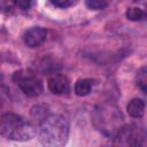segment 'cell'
Instances as JSON below:
<instances>
[{
    "instance_id": "1",
    "label": "cell",
    "mask_w": 147,
    "mask_h": 147,
    "mask_svg": "<svg viewBox=\"0 0 147 147\" xmlns=\"http://www.w3.org/2000/svg\"><path fill=\"white\" fill-rule=\"evenodd\" d=\"M69 121L62 114L49 113L37 126L38 139L45 146H64L69 139Z\"/></svg>"
},
{
    "instance_id": "2",
    "label": "cell",
    "mask_w": 147,
    "mask_h": 147,
    "mask_svg": "<svg viewBox=\"0 0 147 147\" xmlns=\"http://www.w3.org/2000/svg\"><path fill=\"white\" fill-rule=\"evenodd\" d=\"M37 134V127L23 116L5 113L0 116V136L8 140L28 141Z\"/></svg>"
},
{
    "instance_id": "3",
    "label": "cell",
    "mask_w": 147,
    "mask_h": 147,
    "mask_svg": "<svg viewBox=\"0 0 147 147\" xmlns=\"http://www.w3.org/2000/svg\"><path fill=\"white\" fill-rule=\"evenodd\" d=\"M94 127L105 136H114L123 123V115L119 108L111 102H105L94 107L92 111Z\"/></svg>"
},
{
    "instance_id": "4",
    "label": "cell",
    "mask_w": 147,
    "mask_h": 147,
    "mask_svg": "<svg viewBox=\"0 0 147 147\" xmlns=\"http://www.w3.org/2000/svg\"><path fill=\"white\" fill-rule=\"evenodd\" d=\"M113 145L116 146H144L146 142L145 129L138 124L122 125L118 131L113 136Z\"/></svg>"
},
{
    "instance_id": "5",
    "label": "cell",
    "mask_w": 147,
    "mask_h": 147,
    "mask_svg": "<svg viewBox=\"0 0 147 147\" xmlns=\"http://www.w3.org/2000/svg\"><path fill=\"white\" fill-rule=\"evenodd\" d=\"M13 82L25 95L30 98H36L44 91L42 80L33 71L28 69L15 71L13 75Z\"/></svg>"
},
{
    "instance_id": "6",
    "label": "cell",
    "mask_w": 147,
    "mask_h": 147,
    "mask_svg": "<svg viewBox=\"0 0 147 147\" xmlns=\"http://www.w3.org/2000/svg\"><path fill=\"white\" fill-rule=\"evenodd\" d=\"M47 39V30L42 26H32L28 29L23 34L24 45L29 48L40 47Z\"/></svg>"
},
{
    "instance_id": "7",
    "label": "cell",
    "mask_w": 147,
    "mask_h": 147,
    "mask_svg": "<svg viewBox=\"0 0 147 147\" xmlns=\"http://www.w3.org/2000/svg\"><path fill=\"white\" fill-rule=\"evenodd\" d=\"M47 87L53 94L56 95L67 94L70 91V80L65 75L56 74L48 78Z\"/></svg>"
},
{
    "instance_id": "8",
    "label": "cell",
    "mask_w": 147,
    "mask_h": 147,
    "mask_svg": "<svg viewBox=\"0 0 147 147\" xmlns=\"http://www.w3.org/2000/svg\"><path fill=\"white\" fill-rule=\"evenodd\" d=\"M145 109H146L145 101L139 98L131 99L126 105V111L129 116L132 118H138V119L141 118L145 115Z\"/></svg>"
},
{
    "instance_id": "9",
    "label": "cell",
    "mask_w": 147,
    "mask_h": 147,
    "mask_svg": "<svg viewBox=\"0 0 147 147\" xmlns=\"http://www.w3.org/2000/svg\"><path fill=\"white\" fill-rule=\"evenodd\" d=\"M93 88V79L91 78H80L75 84V93L78 96H86L91 93Z\"/></svg>"
},
{
    "instance_id": "10",
    "label": "cell",
    "mask_w": 147,
    "mask_h": 147,
    "mask_svg": "<svg viewBox=\"0 0 147 147\" xmlns=\"http://www.w3.org/2000/svg\"><path fill=\"white\" fill-rule=\"evenodd\" d=\"M49 114V109L46 106L42 105H36L31 108L30 111V117H31V122L36 125V127L38 126V124Z\"/></svg>"
},
{
    "instance_id": "11",
    "label": "cell",
    "mask_w": 147,
    "mask_h": 147,
    "mask_svg": "<svg viewBox=\"0 0 147 147\" xmlns=\"http://www.w3.org/2000/svg\"><path fill=\"white\" fill-rule=\"evenodd\" d=\"M125 16L129 21H133V22H138V21H142L146 17V14L142 9L138 8V7H130L126 9L125 11Z\"/></svg>"
},
{
    "instance_id": "12",
    "label": "cell",
    "mask_w": 147,
    "mask_h": 147,
    "mask_svg": "<svg viewBox=\"0 0 147 147\" xmlns=\"http://www.w3.org/2000/svg\"><path fill=\"white\" fill-rule=\"evenodd\" d=\"M136 83L137 86L141 90L142 93H146V85H147V71H146V67L142 65L136 75Z\"/></svg>"
},
{
    "instance_id": "13",
    "label": "cell",
    "mask_w": 147,
    "mask_h": 147,
    "mask_svg": "<svg viewBox=\"0 0 147 147\" xmlns=\"http://www.w3.org/2000/svg\"><path fill=\"white\" fill-rule=\"evenodd\" d=\"M85 5L87 8L92 10H102L107 8L108 1L107 0H85Z\"/></svg>"
},
{
    "instance_id": "14",
    "label": "cell",
    "mask_w": 147,
    "mask_h": 147,
    "mask_svg": "<svg viewBox=\"0 0 147 147\" xmlns=\"http://www.w3.org/2000/svg\"><path fill=\"white\" fill-rule=\"evenodd\" d=\"M52 5L57 7V8H69L71 6H74L77 0H51Z\"/></svg>"
},
{
    "instance_id": "15",
    "label": "cell",
    "mask_w": 147,
    "mask_h": 147,
    "mask_svg": "<svg viewBox=\"0 0 147 147\" xmlns=\"http://www.w3.org/2000/svg\"><path fill=\"white\" fill-rule=\"evenodd\" d=\"M14 2H15L16 6H18L21 9L26 10V9H30V8H31V6L33 5L34 0H14Z\"/></svg>"
}]
</instances>
